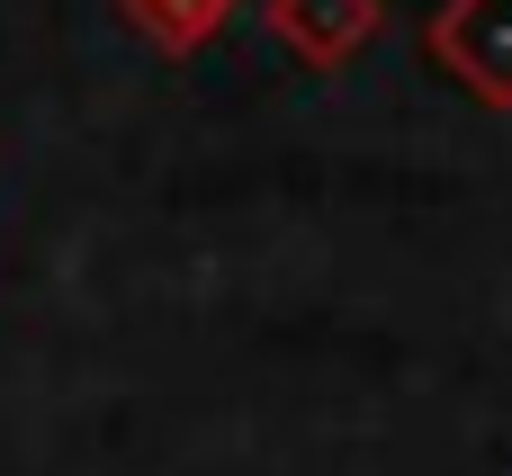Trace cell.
I'll list each match as a JSON object with an SVG mask.
<instances>
[{"mask_svg": "<svg viewBox=\"0 0 512 476\" xmlns=\"http://www.w3.org/2000/svg\"><path fill=\"white\" fill-rule=\"evenodd\" d=\"M441 45H450V63H459L477 90L512 99V0H459V9L441 18Z\"/></svg>", "mask_w": 512, "mask_h": 476, "instance_id": "1", "label": "cell"}]
</instances>
